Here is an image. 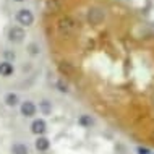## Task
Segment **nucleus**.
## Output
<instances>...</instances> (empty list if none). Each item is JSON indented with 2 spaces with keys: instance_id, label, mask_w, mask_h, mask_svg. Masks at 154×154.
<instances>
[{
  "instance_id": "obj_1",
  "label": "nucleus",
  "mask_w": 154,
  "mask_h": 154,
  "mask_svg": "<svg viewBox=\"0 0 154 154\" xmlns=\"http://www.w3.org/2000/svg\"><path fill=\"white\" fill-rule=\"evenodd\" d=\"M16 21H18L20 26H31L32 23H34V20H36V16L34 13H32L31 10H28V8H21V10H18L16 11Z\"/></svg>"
},
{
  "instance_id": "obj_2",
  "label": "nucleus",
  "mask_w": 154,
  "mask_h": 154,
  "mask_svg": "<svg viewBox=\"0 0 154 154\" xmlns=\"http://www.w3.org/2000/svg\"><path fill=\"white\" fill-rule=\"evenodd\" d=\"M24 29L21 26H13L10 28V31H8V39L11 41V42H21L24 39Z\"/></svg>"
},
{
  "instance_id": "obj_3",
  "label": "nucleus",
  "mask_w": 154,
  "mask_h": 154,
  "mask_svg": "<svg viewBox=\"0 0 154 154\" xmlns=\"http://www.w3.org/2000/svg\"><path fill=\"white\" fill-rule=\"evenodd\" d=\"M36 112H37V107H36L34 102L26 101V102L21 104V114L24 115V117H34Z\"/></svg>"
},
{
  "instance_id": "obj_4",
  "label": "nucleus",
  "mask_w": 154,
  "mask_h": 154,
  "mask_svg": "<svg viewBox=\"0 0 154 154\" xmlns=\"http://www.w3.org/2000/svg\"><path fill=\"white\" fill-rule=\"evenodd\" d=\"M31 131L34 133V135H42V133L45 131V122L44 120H34L31 125Z\"/></svg>"
},
{
  "instance_id": "obj_5",
  "label": "nucleus",
  "mask_w": 154,
  "mask_h": 154,
  "mask_svg": "<svg viewBox=\"0 0 154 154\" xmlns=\"http://www.w3.org/2000/svg\"><path fill=\"white\" fill-rule=\"evenodd\" d=\"M13 75V65L10 62H2L0 63V76H11Z\"/></svg>"
},
{
  "instance_id": "obj_6",
  "label": "nucleus",
  "mask_w": 154,
  "mask_h": 154,
  "mask_svg": "<svg viewBox=\"0 0 154 154\" xmlns=\"http://www.w3.org/2000/svg\"><path fill=\"white\" fill-rule=\"evenodd\" d=\"M49 146H51V143H49L47 138H44V136H39V138L36 140V149L41 152H45L49 149Z\"/></svg>"
},
{
  "instance_id": "obj_7",
  "label": "nucleus",
  "mask_w": 154,
  "mask_h": 154,
  "mask_svg": "<svg viewBox=\"0 0 154 154\" xmlns=\"http://www.w3.org/2000/svg\"><path fill=\"white\" fill-rule=\"evenodd\" d=\"M11 151H13V154H28V148H26V144L16 143V144H13Z\"/></svg>"
},
{
  "instance_id": "obj_8",
  "label": "nucleus",
  "mask_w": 154,
  "mask_h": 154,
  "mask_svg": "<svg viewBox=\"0 0 154 154\" xmlns=\"http://www.w3.org/2000/svg\"><path fill=\"white\" fill-rule=\"evenodd\" d=\"M5 102H7V106H10V107L16 106V104H18V96L13 94V93L7 94V96H5Z\"/></svg>"
},
{
  "instance_id": "obj_9",
  "label": "nucleus",
  "mask_w": 154,
  "mask_h": 154,
  "mask_svg": "<svg viewBox=\"0 0 154 154\" xmlns=\"http://www.w3.org/2000/svg\"><path fill=\"white\" fill-rule=\"evenodd\" d=\"M80 123L86 125V127H91V125H93V119H91L89 115H83V117L80 119Z\"/></svg>"
},
{
  "instance_id": "obj_10",
  "label": "nucleus",
  "mask_w": 154,
  "mask_h": 154,
  "mask_svg": "<svg viewBox=\"0 0 154 154\" xmlns=\"http://www.w3.org/2000/svg\"><path fill=\"white\" fill-rule=\"evenodd\" d=\"M41 109H42L44 112H49V109H51V107H49V102H41Z\"/></svg>"
},
{
  "instance_id": "obj_11",
  "label": "nucleus",
  "mask_w": 154,
  "mask_h": 154,
  "mask_svg": "<svg viewBox=\"0 0 154 154\" xmlns=\"http://www.w3.org/2000/svg\"><path fill=\"white\" fill-rule=\"evenodd\" d=\"M138 154H151V152H149V149H146V148H138Z\"/></svg>"
},
{
  "instance_id": "obj_12",
  "label": "nucleus",
  "mask_w": 154,
  "mask_h": 154,
  "mask_svg": "<svg viewBox=\"0 0 154 154\" xmlns=\"http://www.w3.org/2000/svg\"><path fill=\"white\" fill-rule=\"evenodd\" d=\"M15 2H24V0H15Z\"/></svg>"
}]
</instances>
